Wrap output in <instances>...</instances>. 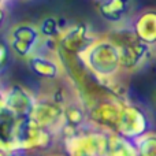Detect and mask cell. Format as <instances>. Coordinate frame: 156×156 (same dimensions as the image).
Wrapping results in <instances>:
<instances>
[{"instance_id": "cell-17", "label": "cell", "mask_w": 156, "mask_h": 156, "mask_svg": "<svg viewBox=\"0 0 156 156\" xmlns=\"http://www.w3.org/2000/svg\"><path fill=\"white\" fill-rule=\"evenodd\" d=\"M37 27H38V32H40L43 38H45V40H52V38H54V40H56V41H58V38H59V36L62 34V32L65 30L60 26V22L58 21L56 18H54V16H47V18H44Z\"/></svg>"}, {"instance_id": "cell-20", "label": "cell", "mask_w": 156, "mask_h": 156, "mask_svg": "<svg viewBox=\"0 0 156 156\" xmlns=\"http://www.w3.org/2000/svg\"><path fill=\"white\" fill-rule=\"evenodd\" d=\"M4 22H5V11L3 4H0V27L4 25Z\"/></svg>"}, {"instance_id": "cell-11", "label": "cell", "mask_w": 156, "mask_h": 156, "mask_svg": "<svg viewBox=\"0 0 156 156\" xmlns=\"http://www.w3.org/2000/svg\"><path fill=\"white\" fill-rule=\"evenodd\" d=\"M97 12L114 26L125 25L133 11V0H97Z\"/></svg>"}, {"instance_id": "cell-25", "label": "cell", "mask_w": 156, "mask_h": 156, "mask_svg": "<svg viewBox=\"0 0 156 156\" xmlns=\"http://www.w3.org/2000/svg\"><path fill=\"white\" fill-rule=\"evenodd\" d=\"M54 156H59V155H54Z\"/></svg>"}, {"instance_id": "cell-10", "label": "cell", "mask_w": 156, "mask_h": 156, "mask_svg": "<svg viewBox=\"0 0 156 156\" xmlns=\"http://www.w3.org/2000/svg\"><path fill=\"white\" fill-rule=\"evenodd\" d=\"M36 103V97L22 85L14 83L4 92V107L18 119L30 118Z\"/></svg>"}, {"instance_id": "cell-22", "label": "cell", "mask_w": 156, "mask_h": 156, "mask_svg": "<svg viewBox=\"0 0 156 156\" xmlns=\"http://www.w3.org/2000/svg\"><path fill=\"white\" fill-rule=\"evenodd\" d=\"M3 3H4V0H0V4H3Z\"/></svg>"}, {"instance_id": "cell-24", "label": "cell", "mask_w": 156, "mask_h": 156, "mask_svg": "<svg viewBox=\"0 0 156 156\" xmlns=\"http://www.w3.org/2000/svg\"><path fill=\"white\" fill-rule=\"evenodd\" d=\"M155 100H156V94H155Z\"/></svg>"}, {"instance_id": "cell-9", "label": "cell", "mask_w": 156, "mask_h": 156, "mask_svg": "<svg viewBox=\"0 0 156 156\" xmlns=\"http://www.w3.org/2000/svg\"><path fill=\"white\" fill-rule=\"evenodd\" d=\"M97 38L83 22H78L70 27H66L58 38L59 52L67 56L78 58L82 52L86 51L89 45Z\"/></svg>"}, {"instance_id": "cell-2", "label": "cell", "mask_w": 156, "mask_h": 156, "mask_svg": "<svg viewBox=\"0 0 156 156\" xmlns=\"http://www.w3.org/2000/svg\"><path fill=\"white\" fill-rule=\"evenodd\" d=\"M105 36L118 48L119 55H121L122 70L125 74L138 71L149 62L154 48L143 43L136 36L130 25L114 26V29L105 33Z\"/></svg>"}, {"instance_id": "cell-15", "label": "cell", "mask_w": 156, "mask_h": 156, "mask_svg": "<svg viewBox=\"0 0 156 156\" xmlns=\"http://www.w3.org/2000/svg\"><path fill=\"white\" fill-rule=\"evenodd\" d=\"M19 119L3 105L0 107V154L12 155L15 152V132Z\"/></svg>"}, {"instance_id": "cell-6", "label": "cell", "mask_w": 156, "mask_h": 156, "mask_svg": "<svg viewBox=\"0 0 156 156\" xmlns=\"http://www.w3.org/2000/svg\"><path fill=\"white\" fill-rule=\"evenodd\" d=\"M149 127H151L149 126V118L145 111L126 100L121 111L115 134L127 138L130 141H136L141 136L151 132Z\"/></svg>"}, {"instance_id": "cell-7", "label": "cell", "mask_w": 156, "mask_h": 156, "mask_svg": "<svg viewBox=\"0 0 156 156\" xmlns=\"http://www.w3.org/2000/svg\"><path fill=\"white\" fill-rule=\"evenodd\" d=\"M30 118L41 127L52 133H60L65 126V105L58 103L51 96L36 99Z\"/></svg>"}, {"instance_id": "cell-16", "label": "cell", "mask_w": 156, "mask_h": 156, "mask_svg": "<svg viewBox=\"0 0 156 156\" xmlns=\"http://www.w3.org/2000/svg\"><path fill=\"white\" fill-rule=\"evenodd\" d=\"M103 156H138L134 141L123 138L115 133H108L107 145Z\"/></svg>"}, {"instance_id": "cell-12", "label": "cell", "mask_w": 156, "mask_h": 156, "mask_svg": "<svg viewBox=\"0 0 156 156\" xmlns=\"http://www.w3.org/2000/svg\"><path fill=\"white\" fill-rule=\"evenodd\" d=\"M130 26L143 43L152 48L156 47V8H144L136 14Z\"/></svg>"}, {"instance_id": "cell-18", "label": "cell", "mask_w": 156, "mask_h": 156, "mask_svg": "<svg viewBox=\"0 0 156 156\" xmlns=\"http://www.w3.org/2000/svg\"><path fill=\"white\" fill-rule=\"evenodd\" d=\"M138 156H156V133L148 132L134 141Z\"/></svg>"}, {"instance_id": "cell-14", "label": "cell", "mask_w": 156, "mask_h": 156, "mask_svg": "<svg viewBox=\"0 0 156 156\" xmlns=\"http://www.w3.org/2000/svg\"><path fill=\"white\" fill-rule=\"evenodd\" d=\"M90 126L88 118V108L85 103L78 100H70L65 105V126L62 129V134L67 136L71 133L80 132L85 127Z\"/></svg>"}, {"instance_id": "cell-4", "label": "cell", "mask_w": 156, "mask_h": 156, "mask_svg": "<svg viewBox=\"0 0 156 156\" xmlns=\"http://www.w3.org/2000/svg\"><path fill=\"white\" fill-rule=\"evenodd\" d=\"M125 103H126L125 97L116 96L114 93H107L105 96L97 97L92 103L85 104L88 108L89 123L96 129L115 133Z\"/></svg>"}, {"instance_id": "cell-19", "label": "cell", "mask_w": 156, "mask_h": 156, "mask_svg": "<svg viewBox=\"0 0 156 156\" xmlns=\"http://www.w3.org/2000/svg\"><path fill=\"white\" fill-rule=\"evenodd\" d=\"M10 54H11V48L8 41L0 40V70L7 66L8 60H10Z\"/></svg>"}, {"instance_id": "cell-1", "label": "cell", "mask_w": 156, "mask_h": 156, "mask_svg": "<svg viewBox=\"0 0 156 156\" xmlns=\"http://www.w3.org/2000/svg\"><path fill=\"white\" fill-rule=\"evenodd\" d=\"M78 60L100 86L105 88L110 93L121 96L115 88L118 86L119 77L125 74L122 70L121 55L116 45L107 36L97 37L86 51L78 56Z\"/></svg>"}, {"instance_id": "cell-23", "label": "cell", "mask_w": 156, "mask_h": 156, "mask_svg": "<svg viewBox=\"0 0 156 156\" xmlns=\"http://www.w3.org/2000/svg\"><path fill=\"white\" fill-rule=\"evenodd\" d=\"M0 156H10V155H2V154H0Z\"/></svg>"}, {"instance_id": "cell-3", "label": "cell", "mask_w": 156, "mask_h": 156, "mask_svg": "<svg viewBox=\"0 0 156 156\" xmlns=\"http://www.w3.org/2000/svg\"><path fill=\"white\" fill-rule=\"evenodd\" d=\"M108 132L90 126L63 136L65 156H103L107 145Z\"/></svg>"}, {"instance_id": "cell-5", "label": "cell", "mask_w": 156, "mask_h": 156, "mask_svg": "<svg viewBox=\"0 0 156 156\" xmlns=\"http://www.w3.org/2000/svg\"><path fill=\"white\" fill-rule=\"evenodd\" d=\"M55 133L41 127L32 118L19 119L15 132V152L44 151L52 147Z\"/></svg>"}, {"instance_id": "cell-13", "label": "cell", "mask_w": 156, "mask_h": 156, "mask_svg": "<svg viewBox=\"0 0 156 156\" xmlns=\"http://www.w3.org/2000/svg\"><path fill=\"white\" fill-rule=\"evenodd\" d=\"M27 67L36 77L47 81L59 80L65 71V67L60 62L41 54H33L27 59Z\"/></svg>"}, {"instance_id": "cell-8", "label": "cell", "mask_w": 156, "mask_h": 156, "mask_svg": "<svg viewBox=\"0 0 156 156\" xmlns=\"http://www.w3.org/2000/svg\"><path fill=\"white\" fill-rule=\"evenodd\" d=\"M41 34L38 27L27 22L16 23L11 27L8 33V44L11 52L21 59H29L36 54V48L41 41Z\"/></svg>"}, {"instance_id": "cell-21", "label": "cell", "mask_w": 156, "mask_h": 156, "mask_svg": "<svg viewBox=\"0 0 156 156\" xmlns=\"http://www.w3.org/2000/svg\"><path fill=\"white\" fill-rule=\"evenodd\" d=\"M4 105V92L0 89V107H3Z\"/></svg>"}]
</instances>
